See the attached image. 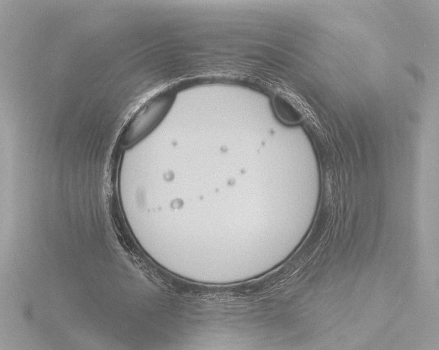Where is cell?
Masks as SVG:
<instances>
[{"mask_svg":"<svg viewBox=\"0 0 439 350\" xmlns=\"http://www.w3.org/2000/svg\"><path fill=\"white\" fill-rule=\"evenodd\" d=\"M170 100L169 93L163 92L142 106L122 131L119 139L121 146L131 147L150 133L165 115Z\"/></svg>","mask_w":439,"mask_h":350,"instance_id":"6da1fadb","label":"cell"},{"mask_svg":"<svg viewBox=\"0 0 439 350\" xmlns=\"http://www.w3.org/2000/svg\"><path fill=\"white\" fill-rule=\"evenodd\" d=\"M278 113L283 121L293 124L301 122L304 117V109L298 99L286 92L276 97Z\"/></svg>","mask_w":439,"mask_h":350,"instance_id":"7a4b0ae2","label":"cell"}]
</instances>
